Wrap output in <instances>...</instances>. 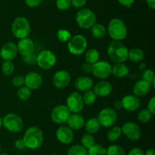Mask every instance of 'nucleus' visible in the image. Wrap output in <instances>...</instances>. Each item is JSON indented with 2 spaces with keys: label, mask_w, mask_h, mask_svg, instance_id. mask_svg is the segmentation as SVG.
I'll return each mask as SVG.
<instances>
[{
  "label": "nucleus",
  "mask_w": 155,
  "mask_h": 155,
  "mask_svg": "<svg viewBox=\"0 0 155 155\" xmlns=\"http://www.w3.org/2000/svg\"><path fill=\"white\" fill-rule=\"evenodd\" d=\"M18 47L13 42H8L2 46L0 56L4 61H12L18 54Z\"/></svg>",
  "instance_id": "nucleus-15"
},
{
  "label": "nucleus",
  "mask_w": 155,
  "mask_h": 155,
  "mask_svg": "<svg viewBox=\"0 0 155 155\" xmlns=\"http://www.w3.org/2000/svg\"><path fill=\"white\" fill-rule=\"evenodd\" d=\"M68 127L74 130H80L84 126L85 119L80 113L71 114L69 119L67 121Z\"/></svg>",
  "instance_id": "nucleus-22"
},
{
  "label": "nucleus",
  "mask_w": 155,
  "mask_h": 155,
  "mask_svg": "<svg viewBox=\"0 0 155 155\" xmlns=\"http://www.w3.org/2000/svg\"><path fill=\"white\" fill-rule=\"evenodd\" d=\"M71 76L69 72L65 70H59L56 71L52 77V84L55 88L63 89L69 85Z\"/></svg>",
  "instance_id": "nucleus-14"
},
{
  "label": "nucleus",
  "mask_w": 155,
  "mask_h": 155,
  "mask_svg": "<svg viewBox=\"0 0 155 155\" xmlns=\"http://www.w3.org/2000/svg\"><path fill=\"white\" fill-rule=\"evenodd\" d=\"M67 155H88L87 149L81 144H75L70 147Z\"/></svg>",
  "instance_id": "nucleus-30"
},
{
  "label": "nucleus",
  "mask_w": 155,
  "mask_h": 155,
  "mask_svg": "<svg viewBox=\"0 0 155 155\" xmlns=\"http://www.w3.org/2000/svg\"><path fill=\"white\" fill-rule=\"evenodd\" d=\"M148 109L152 113V115L155 114V97L153 96L148 103Z\"/></svg>",
  "instance_id": "nucleus-45"
},
{
  "label": "nucleus",
  "mask_w": 155,
  "mask_h": 155,
  "mask_svg": "<svg viewBox=\"0 0 155 155\" xmlns=\"http://www.w3.org/2000/svg\"><path fill=\"white\" fill-rule=\"evenodd\" d=\"M107 155H127V153L121 146L113 144L107 149Z\"/></svg>",
  "instance_id": "nucleus-36"
},
{
  "label": "nucleus",
  "mask_w": 155,
  "mask_h": 155,
  "mask_svg": "<svg viewBox=\"0 0 155 155\" xmlns=\"http://www.w3.org/2000/svg\"><path fill=\"white\" fill-rule=\"evenodd\" d=\"M15 146L17 149H19V150H21V149H24L26 147L24 141H23V138H20V139L17 140L15 142Z\"/></svg>",
  "instance_id": "nucleus-48"
},
{
  "label": "nucleus",
  "mask_w": 155,
  "mask_h": 155,
  "mask_svg": "<svg viewBox=\"0 0 155 155\" xmlns=\"http://www.w3.org/2000/svg\"><path fill=\"white\" fill-rule=\"evenodd\" d=\"M113 91L112 84L107 81H101L94 87V92L100 97H105L110 95Z\"/></svg>",
  "instance_id": "nucleus-20"
},
{
  "label": "nucleus",
  "mask_w": 155,
  "mask_h": 155,
  "mask_svg": "<svg viewBox=\"0 0 155 155\" xmlns=\"http://www.w3.org/2000/svg\"><path fill=\"white\" fill-rule=\"evenodd\" d=\"M121 109H123L122 100H116L114 103V110H120Z\"/></svg>",
  "instance_id": "nucleus-50"
},
{
  "label": "nucleus",
  "mask_w": 155,
  "mask_h": 155,
  "mask_svg": "<svg viewBox=\"0 0 155 155\" xmlns=\"http://www.w3.org/2000/svg\"><path fill=\"white\" fill-rule=\"evenodd\" d=\"M142 80L148 82L149 84L151 83L153 79L154 78V72L152 69H147L144 71L143 74H142Z\"/></svg>",
  "instance_id": "nucleus-40"
},
{
  "label": "nucleus",
  "mask_w": 155,
  "mask_h": 155,
  "mask_svg": "<svg viewBox=\"0 0 155 155\" xmlns=\"http://www.w3.org/2000/svg\"><path fill=\"white\" fill-rule=\"evenodd\" d=\"M93 86V81L87 76H80L74 82V87L80 91H87Z\"/></svg>",
  "instance_id": "nucleus-23"
},
{
  "label": "nucleus",
  "mask_w": 155,
  "mask_h": 155,
  "mask_svg": "<svg viewBox=\"0 0 155 155\" xmlns=\"http://www.w3.org/2000/svg\"><path fill=\"white\" fill-rule=\"evenodd\" d=\"M152 117V113L148 109H144L139 112L138 119L142 123H148Z\"/></svg>",
  "instance_id": "nucleus-37"
},
{
  "label": "nucleus",
  "mask_w": 155,
  "mask_h": 155,
  "mask_svg": "<svg viewBox=\"0 0 155 155\" xmlns=\"http://www.w3.org/2000/svg\"><path fill=\"white\" fill-rule=\"evenodd\" d=\"M121 100H122L123 108L130 112H134L137 110L141 106L140 100L139 97L132 94L126 95Z\"/></svg>",
  "instance_id": "nucleus-19"
},
{
  "label": "nucleus",
  "mask_w": 155,
  "mask_h": 155,
  "mask_svg": "<svg viewBox=\"0 0 155 155\" xmlns=\"http://www.w3.org/2000/svg\"><path fill=\"white\" fill-rule=\"evenodd\" d=\"M36 58H37V56H36L34 53H33V54L30 55V56L23 57V61H24V63L32 65L36 64Z\"/></svg>",
  "instance_id": "nucleus-42"
},
{
  "label": "nucleus",
  "mask_w": 155,
  "mask_h": 155,
  "mask_svg": "<svg viewBox=\"0 0 155 155\" xmlns=\"http://www.w3.org/2000/svg\"><path fill=\"white\" fill-rule=\"evenodd\" d=\"M42 84V78L40 74L31 71L24 77V84L30 90H36L41 87Z\"/></svg>",
  "instance_id": "nucleus-17"
},
{
  "label": "nucleus",
  "mask_w": 155,
  "mask_h": 155,
  "mask_svg": "<svg viewBox=\"0 0 155 155\" xmlns=\"http://www.w3.org/2000/svg\"><path fill=\"white\" fill-rule=\"evenodd\" d=\"M146 2L151 9H155V0H146Z\"/></svg>",
  "instance_id": "nucleus-51"
},
{
  "label": "nucleus",
  "mask_w": 155,
  "mask_h": 155,
  "mask_svg": "<svg viewBox=\"0 0 155 155\" xmlns=\"http://www.w3.org/2000/svg\"><path fill=\"white\" fill-rule=\"evenodd\" d=\"M95 144V140L93 135L90 134H85L81 138V145L88 150Z\"/></svg>",
  "instance_id": "nucleus-32"
},
{
  "label": "nucleus",
  "mask_w": 155,
  "mask_h": 155,
  "mask_svg": "<svg viewBox=\"0 0 155 155\" xmlns=\"http://www.w3.org/2000/svg\"><path fill=\"white\" fill-rule=\"evenodd\" d=\"M82 69H83V71H84L85 73H88V74L92 73V65L90 63H88V62H86V63H84L82 65Z\"/></svg>",
  "instance_id": "nucleus-47"
},
{
  "label": "nucleus",
  "mask_w": 155,
  "mask_h": 155,
  "mask_svg": "<svg viewBox=\"0 0 155 155\" xmlns=\"http://www.w3.org/2000/svg\"><path fill=\"white\" fill-rule=\"evenodd\" d=\"M42 0H25V3L30 8H36L42 3Z\"/></svg>",
  "instance_id": "nucleus-44"
},
{
  "label": "nucleus",
  "mask_w": 155,
  "mask_h": 155,
  "mask_svg": "<svg viewBox=\"0 0 155 155\" xmlns=\"http://www.w3.org/2000/svg\"><path fill=\"white\" fill-rule=\"evenodd\" d=\"M51 155H56V154H54V153H53V154H51Z\"/></svg>",
  "instance_id": "nucleus-56"
},
{
  "label": "nucleus",
  "mask_w": 155,
  "mask_h": 155,
  "mask_svg": "<svg viewBox=\"0 0 155 155\" xmlns=\"http://www.w3.org/2000/svg\"><path fill=\"white\" fill-rule=\"evenodd\" d=\"M122 134L131 141H138L142 136V132L136 123L133 122H127L121 127Z\"/></svg>",
  "instance_id": "nucleus-13"
},
{
  "label": "nucleus",
  "mask_w": 155,
  "mask_h": 155,
  "mask_svg": "<svg viewBox=\"0 0 155 155\" xmlns=\"http://www.w3.org/2000/svg\"><path fill=\"white\" fill-rule=\"evenodd\" d=\"M2 71L5 75H12L15 71V65L12 61H4L2 65Z\"/></svg>",
  "instance_id": "nucleus-35"
},
{
  "label": "nucleus",
  "mask_w": 155,
  "mask_h": 155,
  "mask_svg": "<svg viewBox=\"0 0 155 155\" xmlns=\"http://www.w3.org/2000/svg\"><path fill=\"white\" fill-rule=\"evenodd\" d=\"M2 126L9 132H19L24 127V122L20 115L11 112L2 118Z\"/></svg>",
  "instance_id": "nucleus-7"
},
{
  "label": "nucleus",
  "mask_w": 155,
  "mask_h": 155,
  "mask_svg": "<svg viewBox=\"0 0 155 155\" xmlns=\"http://www.w3.org/2000/svg\"><path fill=\"white\" fill-rule=\"evenodd\" d=\"M96 15L89 9H81L76 15V21L79 27L83 29L91 28L96 23Z\"/></svg>",
  "instance_id": "nucleus-5"
},
{
  "label": "nucleus",
  "mask_w": 155,
  "mask_h": 155,
  "mask_svg": "<svg viewBox=\"0 0 155 155\" xmlns=\"http://www.w3.org/2000/svg\"><path fill=\"white\" fill-rule=\"evenodd\" d=\"M145 155H155L154 149H153V148L148 149V150H147L146 151H145Z\"/></svg>",
  "instance_id": "nucleus-52"
},
{
  "label": "nucleus",
  "mask_w": 155,
  "mask_h": 155,
  "mask_svg": "<svg viewBox=\"0 0 155 155\" xmlns=\"http://www.w3.org/2000/svg\"><path fill=\"white\" fill-rule=\"evenodd\" d=\"M71 113L66 105H58L51 111V119L56 124H63L67 122Z\"/></svg>",
  "instance_id": "nucleus-10"
},
{
  "label": "nucleus",
  "mask_w": 155,
  "mask_h": 155,
  "mask_svg": "<svg viewBox=\"0 0 155 155\" xmlns=\"http://www.w3.org/2000/svg\"><path fill=\"white\" fill-rule=\"evenodd\" d=\"M74 136L73 130L68 126H61L56 131V138L62 144H71L74 140Z\"/></svg>",
  "instance_id": "nucleus-16"
},
{
  "label": "nucleus",
  "mask_w": 155,
  "mask_h": 155,
  "mask_svg": "<svg viewBox=\"0 0 155 155\" xmlns=\"http://www.w3.org/2000/svg\"><path fill=\"white\" fill-rule=\"evenodd\" d=\"M117 1L119 2L122 5L130 8L132 6V5L133 4V2H135V0H117Z\"/></svg>",
  "instance_id": "nucleus-49"
},
{
  "label": "nucleus",
  "mask_w": 155,
  "mask_h": 155,
  "mask_svg": "<svg viewBox=\"0 0 155 155\" xmlns=\"http://www.w3.org/2000/svg\"><path fill=\"white\" fill-rule=\"evenodd\" d=\"M145 57V53L144 51L140 48L134 47L131 50H129L128 53V59L133 62H142Z\"/></svg>",
  "instance_id": "nucleus-26"
},
{
  "label": "nucleus",
  "mask_w": 155,
  "mask_h": 155,
  "mask_svg": "<svg viewBox=\"0 0 155 155\" xmlns=\"http://www.w3.org/2000/svg\"><path fill=\"white\" fill-rule=\"evenodd\" d=\"M57 62L56 56L50 50H43L36 58V64L42 69H50Z\"/></svg>",
  "instance_id": "nucleus-9"
},
{
  "label": "nucleus",
  "mask_w": 155,
  "mask_h": 155,
  "mask_svg": "<svg viewBox=\"0 0 155 155\" xmlns=\"http://www.w3.org/2000/svg\"><path fill=\"white\" fill-rule=\"evenodd\" d=\"M97 119L101 126L104 128H110L116 123L117 114L113 108L107 107L100 111Z\"/></svg>",
  "instance_id": "nucleus-8"
},
{
  "label": "nucleus",
  "mask_w": 155,
  "mask_h": 155,
  "mask_svg": "<svg viewBox=\"0 0 155 155\" xmlns=\"http://www.w3.org/2000/svg\"><path fill=\"white\" fill-rule=\"evenodd\" d=\"M122 135V130L120 126H112L107 133V138L109 141H117Z\"/></svg>",
  "instance_id": "nucleus-29"
},
{
  "label": "nucleus",
  "mask_w": 155,
  "mask_h": 155,
  "mask_svg": "<svg viewBox=\"0 0 155 155\" xmlns=\"http://www.w3.org/2000/svg\"><path fill=\"white\" fill-rule=\"evenodd\" d=\"M43 133L39 128L31 126L27 129L23 138L25 147L31 150L39 148L43 143Z\"/></svg>",
  "instance_id": "nucleus-1"
},
{
  "label": "nucleus",
  "mask_w": 155,
  "mask_h": 155,
  "mask_svg": "<svg viewBox=\"0 0 155 155\" xmlns=\"http://www.w3.org/2000/svg\"><path fill=\"white\" fill-rule=\"evenodd\" d=\"M129 50L121 41L114 40L107 47V54L115 63L125 62L128 59Z\"/></svg>",
  "instance_id": "nucleus-2"
},
{
  "label": "nucleus",
  "mask_w": 155,
  "mask_h": 155,
  "mask_svg": "<svg viewBox=\"0 0 155 155\" xmlns=\"http://www.w3.org/2000/svg\"><path fill=\"white\" fill-rule=\"evenodd\" d=\"M67 107L69 109L71 112L79 113L81 112L84 106L83 97L80 94L75 91L69 94L67 98Z\"/></svg>",
  "instance_id": "nucleus-11"
},
{
  "label": "nucleus",
  "mask_w": 155,
  "mask_h": 155,
  "mask_svg": "<svg viewBox=\"0 0 155 155\" xmlns=\"http://www.w3.org/2000/svg\"><path fill=\"white\" fill-rule=\"evenodd\" d=\"M86 4V0H71V5L76 9H83Z\"/></svg>",
  "instance_id": "nucleus-43"
},
{
  "label": "nucleus",
  "mask_w": 155,
  "mask_h": 155,
  "mask_svg": "<svg viewBox=\"0 0 155 155\" xmlns=\"http://www.w3.org/2000/svg\"><path fill=\"white\" fill-rule=\"evenodd\" d=\"M0 155H9V154L7 153H0Z\"/></svg>",
  "instance_id": "nucleus-54"
},
{
  "label": "nucleus",
  "mask_w": 155,
  "mask_h": 155,
  "mask_svg": "<svg viewBox=\"0 0 155 155\" xmlns=\"http://www.w3.org/2000/svg\"><path fill=\"white\" fill-rule=\"evenodd\" d=\"M82 97H83V103H84V104L86 105H92L95 103L97 98L96 94H95L93 91H91V90L85 91L84 94Z\"/></svg>",
  "instance_id": "nucleus-33"
},
{
  "label": "nucleus",
  "mask_w": 155,
  "mask_h": 155,
  "mask_svg": "<svg viewBox=\"0 0 155 155\" xmlns=\"http://www.w3.org/2000/svg\"><path fill=\"white\" fill-rule=\"evenodd\" d=\"M84 127L88 134L94 135L99 131L101 125L97 118H90L85 122Z\"/></svg>",
  "instance_id": "nucleus-25"
},
{
  "label": "nucleus",
  "mask_w": 155,
  "mask_h": 155,
  "mask_svg": "<svg viewBox=\"0 0 155 155\" xmlns=\"http://www.w3.org/2000/svg\"><path fill=\"white\" fill-rule=\"evenodd\" d=\"M99 52L96 49L91 48L88 50L85 53V59H86V62L92 64V65L99 61Z\"/></svg>",
  "instance_id": "nucleus-28"
},
{
  "label": "nucleus",
  "mask_w": 155,
  "mask_h": 155,
  "mask_svg": "<svg viewBox=\"0 0 155 155\" xmlns=\"http://www.w3.org/2000/svg\"><path fill=\"white\" fill-rule=\"evenodd\" d=\"M31 30V26L28 20L24 17H18L14 20L12 24V31L18 39H23L28 36Z\"/></svg>",
  "instance_id": "nucleus-4"
},
{
  "label": "nucleus",
  "mask_w": 155,
  "mask_h": 155,
  "mask_svg": "<svg viewBox=\"0 0 155 155\" xmlns=\"http://www.w3.org/2000/svg\"><path fill=\"white\" fill-rule=\"evenodd\" d=\"M17 95L20 100L25 101L28 100L31 96V90L26 86L20 87L19 89L17 91Z\"/></svg>",
  "instance_id": "nucleus-34"
},
{
  "label": "nucleus",
  "mask_w": 155,
  "mask_h": 155,
  "mask_svg": "<svg viewBox=\"0 0 155 155\" xmlns=\"http://www.w3.org/2000/svg\"><path fill=\"white\" fill-rule=\"evenodd\" d=\"M150 90H151V84L145 81L140 80L136 82L133 86V95L137 97H142L148 94Z\"/></svg>",
  "instance_id": "nucleus-21"
},
{
  "label": "nucleus",
  "mask_w": 155,
  "mask_h": 155,
  "mask_svg": "<svg viewBox=\"0 0 155 155\" xmlns=\"http://www.w3.org/2000/svg\"><path fill=\"white\" fill-rule=\"evenodd\" d=\"M91 31H92V36L96 39H102L106 35V27L103 24L95 23L92 27H91Z\"/></svg>",
  "instance_id": "nucleus-27"
},
{
  "label": "nucleus",
  "mask_w": 155,
  "mask_h": 155,
  "mask_svg": "<svg viewBox=\"0 0 155 155\" xmlns=\"http://www.w3.org/2000/svg\"><path fill=\"white\" fill-rule=\"evenodd\" d=\"M129 72H130V68L124 62L116 63L112 66L111 74H113L114 77L118 78L126 77L128 75Z\"/></svg>",
  "instance_id": "nucleus-24"
},
{
  "label": "nucleus",
  "mask_w": 155,
  "mask_h": 155,
  "mask_svg": "<svg viewBox=\"0 0 155 155\" xmlns=\"http://www.w3.org/2000/svg\"><path fill=\"white\" fill-rule=\"evenodd\" d=\"M12 84L15 87H22L24 84V77L22 75H16L12 79Z\"/></svg>",
  "instance_id": "nucleus-41"
},
{
  "label": "nucleus",
  "mask_w": 155,
  "mask_h": 155,
  "mask_svg": "<svg viewBox=\"0 0 155 155\" xmlns=\"http://www.w3.org/2000/svg\"><path fill=\"white\" fill-rule=\"evenodd\" d=\"M18 52L23 56H27L34 53V43L31 39L28 37L21 39L18 43Z\"/></svg>",
  "instance_id": "nucleus-18"
},
{
  "label": "nucleus",
  "mask_w": 155,
  "mask_h": 155,
  "mask_svg": "<svg viewBox=\"0 0 155 155\" xmlns=\"http://www.w3.org/2000/svg\"><path fill=\"white\" fill-rule=\"evenodd\" d=\"M57 36L61 42H68V40L71 38V33L68 30L61 29V30H59L58 31Z\"/></svg>",
  "instance_id": "nucleus-38"
},
{
  "label": "nucleus",
  "mask_w": 155,
  "mask_h": 155,
  "mask_svg": "<svg viewBox=\"0 0 155 155\" xmlns=\"http://www.w3.org/2000/svg\"><path fill=\"white\" fill-rule=\"evenodd\" d=\"M87 47V40L86 37L81 34L71 36L68 42V49L71 54L74 56L82 55Z\"/></svg>",
  "instance_id": "nucleus-6"
},
{
  "label": "nucleus",
  "mask_w": 155,
  "mask_h": 155,
  "mask_svg": "<svg viewBox=\"0 0 155 155\" xmlns=\"http://www.w3.org/2000/svg\"><path fill=\"white\" fill-rule=\"evenodd\" d=\"M128 155H145V152L139 147H134L130 150Z\"/></svg>",
  "instance_id": "nucleus-46"
},
{
  "label": "nucleus",
  "mask_w": 155,
  "mask_h": 155,
  "mask_svg": "<svg viewBox=\"0 0 155 155\" xmlns=\"http://www.w3.org/2000/svg\"><path fill=\"white\" fill-rule=\"evenodd\" d=\"M107 32L114 40L120 41L127 37V27L124 21L119 18H113L109 22Z\"/></svg>",
  "instance_id": "nucleus-3"
},
{
  "label": "nucleus",
  "mask_w": 155,
  "mask_h": 155,
  "mask_svg": "<svg viewBox=\"0 0 155 155\" xmlns=\"http://www.w3.org/2000/svg\"><path fill=\"white\" fill-rule=\"evenodd\" d=\"M0 153H1V147H0Z\"/></svg>",
  "instance_id": "nucleus-55"
},
{
  "label": "nucleus",
  "mask_w": 155,
  "mask_h": 155,
  "mask_svg": "<svg viewBox=\"0 0 155 155\" xmlns=\"http://www.w3.org/2000/svg\"><path fill=\"white\" fill-rule=\"evenodd\" d=\"M112 65L106 61H98L92 65V73L100 79H105L111 74Z\"/></svg>",
  "instance_id": "nucleus-12"
},
{
  "label": "nucleus",
  "mask_w": 155,
  "mask_h": 155,
  "mask_svg": "<svg viewBox=\"0 0 155 155\" xmlns=\"http://www.w3.org/2000/svg\"><path fill=\"white\" fill-rule=\"evenodd\" d=\"M56 6L59 10H68L71 6V0H56Z\"/></svg>",
  "instance_id": "nucleus-39"
},
{
  "label": "nucleus",
  "mask_w": 155,
  "mask_h": 155,
  "mask_svg": "<svg viewBox=\"0 0 155 155\" xmlns=\"http://www.w3.org/2000/svg\"><path fill=\"white\" fill-rule=\"evenodd\" d=\"M88 155H107V149L101 144H95L87 150Z\"/></svg>",
  "instance_id": "nucleus-31"
},
{
  "label": "nucleus",
  "mask_w": 155,
  "mask_h": 155,
  "mask_svg": "<svg viewBox=\"0 0 155 155\" xmlns=\"http://www.w3.org/2000/svg\"><path fill=\"white\" fill-rule=\"evenodd\" d=\"M2 126V117L0 116V128Z\"/></svg>",
  "instance_id": "nucleus-53"
}]
</instances>
